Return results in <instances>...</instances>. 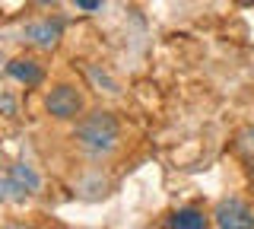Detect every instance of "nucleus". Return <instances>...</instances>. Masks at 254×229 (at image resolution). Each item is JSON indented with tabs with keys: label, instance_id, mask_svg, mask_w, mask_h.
<instances>
[{
	"label": "nucleus",
	"instance_id": "nucleus-1",
	"mask_svg": "<svg viewBox=\"0 0 254 229\" xmlns=\"http://www.w3.org/2000/svg\"><path fill=\"white\" fill-rule=\"evenodd\" d=\"M73 137L79 140V147L89 150V153L102 156V153H111L118 147V137H121V128H118V118L111 112H89L79 118L76 124V134Z\"/></svg>",
	"mask_w": 254,
	"mask_h": 229
},
{
	"label": "nucleus",
	"instance_id": "nucleus-2",
	"mask_svg": "<svg viewBox=\"0 0 254 229\" xmlns=\"http://www.w3.org/2000/svg\"><path fill=\"white\" fill-rule=\"evenodd\" d=\"M45 108H48V115L58 118V121H73V118H79V112H83V96H79L76 86L58 83L51 92H48Z\"/></svg>",
	"mask_w": 254,
	"mask_h": 229
},
{
	"label": "nucleus",
	"instance_id": "nucleus-3",
	"mask_svg": "<svg viewBox=\"0 0 254 229\" xmlns=\"http://www.w3.org/2000/svg\"><path fill=\"white\" fill-rule=\"evenodd\" d=\"M213 223H216L219 229H254V210L245 201L232 197V201H222L216 207Z\"/></svg>",
	"mask_w": 254,
	"mask_h": 229
},
{
	"label": "nucleus",
	"instance_id": "nucleus-4",
	"mask_svg": "<svg viewBox=\"0 0 254 229\" xmlns=\"http://www.w3.org/2000/svg\"><path fill=\"white\" fill-rule=\"evenodd\" d=\"M61 32H64V22L61 19H42V22H32L26 29V38L38 48H54L61 42Z\"/></svg>",
	"mask_w": 254,
	"mask_h": 229
},
{
	"label": "nucleus",
	"instance_id": "nucleus-5",
	"mask_svg": "<svg viewBox=\"0 0 254 229\" xmlns=\"http://www.w3.org/2000/svg\"><path fill=\"white\" fill-rule=\"evenodd\" d=\"M6 74L13 76V80H19V83H26V86H38L45 80V70L35 64V61H29V58H16L6 64Z\"/></svg>",
	"mask_w": 254,
	"mask_h": 229
},
{
	"label": "nucleus",
	"instance_id": "nucleus-6",
	"mask_svg": "<svg viewBox=\"0 0 254 229\" xmlns=\"http://www.w3.org/2000/svg\"><path fill=\"white\" fill-rule=\"evenodd\" d=\"M169 226H175V229H203L206 226V217L200 210H175L172 217H169Z\"/></svg>",
	"mask_w": 254,
	"mask_h": 229
},
{
	"label": "nucleus",
	"instance_id": "nucleus-7",
	"mask_svg": "<svg viewBox=\"0 0 254 229\" xmlns=\"http://www.w3.org/2000/svg\"><path fill=\"white\" fill-rule=\"evenodd\" d=\"M10 175L16 178V181H19V185L22 188H26V191L32 194V191H38V185H42V178H38L35 175V169H32V165H13V169H10Z\"/></svg>",
	"mask_w": 254,
	"mask_h": 229
},
{
	"label": "nucleus",
	"instance_id": "nucleus-8",
	"mask_svg": "<svg viewBox=\"0 0 254 229\" xmlns=\"http://www.w3.org/2000/svg\"><path fill=\"white\" fill-rule=\"evenodd\" d=\"M235 147H238V153L245 156V162H251V165H254V128H245L242 134H238Z\"/></svg>",
	"mask_w": 254,
	"mask_h": 229
},
{
	"label": "nucleus",
	"instance_id": "nucleus-9",
	"mask_svg": "<svg viewBox=\"0 0 254 229\" xmlns=\"http://www.w3.org/2000/svg\"><path fill=\"white\" fill-rule=\"evenodd\" d=\"M76 6H83V10H99L102 0H76Z\"/></svg>",
	"mask_w": 254,
	"mask_h": 229
},
{
	"label": "nucleus",
	"instance_id": "nucleus-10",
	"mask_svg": "<svg viewBox=\"0 0 254 229\" xmlns=\"http://www.w3.org/2000/svg\"><path fill=\"white\" fill-rule=\"evenodd\" d=\"M35 3H42V6H51V3H58V0H35Z\"/></svg>",
	"mask_w": 254,
	"mask_h": 229
},
{
	"label": "nucleus",
	"instance_id": "nucleus-11",
	"mask_svg": "<svg viewBox=\"0 0 254 229\" xmlns=\"http://www.w3.org/2000/svg\"><path fill=\"white\" fill-rule=\"evenodd\" d=\"M242 3H248V6H254V0H242Z\"/></svg>",
	"mask_w": 254,
	"mask_h": 229
}]
</instances>
